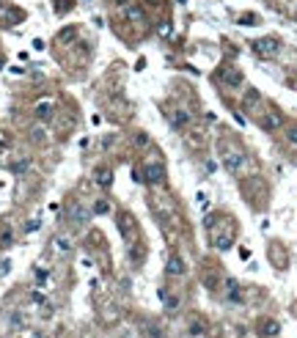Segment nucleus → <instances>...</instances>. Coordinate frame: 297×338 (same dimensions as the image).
I'll list each match as a JSON object with an SVG mask.
<instances>
[{
    "mask_svg": "<svg viewBox=\"0 0 297 338\" xmlns=\"http://www.w3.org/2000/svg\"><path fill=\"white\" fill-rule=\"evenodd\" d=\"M143 179L149 182V184H162V182H165V162L157 160V157H146Z\"/></svg>",
    "mask_w": 297,
    "mask_h": 338,
    "instance_id": "f257e3e1",
    "label": "nucleus"
},
{
    "mask_svg": "<svg viewBox=\"0 0 297 338\" xmlns=\"http://www.w3.org/2000/svg\"><path fill=\"white\" fill-rule=\"evenodd\" d=\"M253 50H256V55H262V58H275L281 52V42L272 39V36H264V39H256L253 42Z\"/></svg>",
    "mask_w": 297,
    "mask_h": 338,
    "instance_id": "f03ea898",
    "label": "nucleus"
},
{
    "mask_svg": "<svg viewBox=\"0 0 297 338\" xmlns=\"http://www.w3.org/2000/svg\"><path fill=\"white\" fill-rule=\"evenodd\" d=\"M223 165H226V170H229L231 176H237V173H242V168H245V154L237 152V149H231V152L223 154Z\"/></svg>",
    "mask_w": 297,
    "mask_h": 338,
    "instance_id": "7ed1b4c3",
    "label": "nucleus"
},
{
    "mask_svg": "<svg viewBox=\"0 0 297 338\" xmlns=\"http://www.w3.org/2000/svg\"><path fill=\"white\" fill-rule=\"evenodd\" d=\"M218 80H220L226 88H239L242 85V72L234 66H223L220 72H218Z\"/></svg>",
    "mask_w": 297,
    "mask_h": 338,
    "instance_id": "20e7f679",
    "label": "nucleus"
},
{
    "mask_svg": "<svg viewBox=\"0 0 297 338\" xmlns=\"http://www.w3.org/2000/svg\"><path fill=\"white\" fill-rule=\"evenodd\" d=\"M281 124H283V116H281L278 110H267L262 119H259V127L264 132H275V129H281Z\"/></svg>",
    "mask_w": 297,
    "mask_h": 338,
    "instance_id": "39448f33",
    "label": "nucleus"
},
{
    "mask_svg": "<svg viewBox=\"0 0 297 338\" xmlns=\"http://www.w3.org/2000/svg\"><path fill=\"white\" fill-rule=\"evenodd\" d=\"M94 217V212L91 209H85V206H80V203H75L72 206V223H75L77 229H83V226H88Z\"/></svg>",
    "mask_w": 297,
    "mask_h": 338,
    "instance_id": "423d86ee",
    "label": "nucleus"
},
{
    "mask_svg": "<svg viewBox=\"0 0 297 338\" xmlns=\"http://www.w3.org/2000/svg\"><path fill=\"white\" fill-rule=\"evenodd\" d=\"M52 113H55V102H52V99L36 102V108H33V116H36V119L47 121V119H52Z\"/></svg>",
    "mask_w": 297,
    "mask_h": 338,
    "instance_id": "0eeeda50",
    "label": "nucleus"
},
{
    "mask_svg": "<svg viewBox=\"0 0 297 338\" xmlns=\"http://www.w3.org/2000/svg\"><path fill=\"white\" fill-rule=\"evenodd\" d=\"M168 121H171V127L173 129H185L187 124H190V113H187V110H171L168 113Z\"/></svg>",
    "mask_w": 297,
    "mask_h": 338,
    "instance_id": "6e6552de",
    "label": "nucleus"
},
{
    "mask_svg": "<svg viewBox=\"0 0 297 338\" xmlns=\"http://www.w3.org/2000/svg\"><path fill=\"white\" fill-rule=\"evenodd\" d=\"M256 333H259L262 338H272V336H278V333H281V324H278L275 319H262V322H259V330H256Z\"/></svg>",
    "mask_w": 297,
    "mask_h": 338,
    "instance_id": "1a4fd4ad",
    "label": "nucleus"
},
{
    "mask_svg": "<svg viewBox=\"0 0 297 338\" xmlns=\"http://www.w3.org/2000/svg\"><path fill=\"white\" fill-rule=\"evenodd\" d=\"M165 272H168L171 278H182V275L187 272L185 261H182V256H171V259H168V267H165Z\"/></svg>",
    "mask_w": 297,
    "mask_h": 338,
    "instance_id": "9d476101",
    "label": "nucleus"
},
{
    "mask_svg": "<svg viewBox=\"0 0 297 338\" xmlns=\"http://www.w3.org/2000/svg\"><path fill=\"white\" fill-rule=\"evenodd\" d=\"M119 229H121L124 237H129V242H135V223H132V217H129L127 212L119 215Z\"/></svg>",
    "mask_w": 297,
    "mask_h": 338,
    "instance_id": "9b49d317",
    "label": "nucleus"
},
{
    "mask_svg": "<svg viewBox=\"0 0 297 338\" xmlns=\"http://www.w3.org/2000/svg\"><path fill=\"white\" fill-rule=\"evenodd\" d=\"M96 184L99 187H110L113 184V170L110 168H96Z\"/></svg>",
    "mask_w": 297,
    "mask_h": 338,
    "instance_id": "f8f14e48",
    "label": "nucleus"
},
{
    "mask_svg": "<svg viewBox=\"0 0 297 338\" xmlns=\"http://www.w3.org/2000/svg\"><path fill=\"white\" fill-rule=\"evenodd\" d=\"M231 242H234V231H226V234H218L215 237V247L218 250H229Z\"/></svg>",
    "mask_w": 297,
    "mask_h": 338,
    "instance_id": "ddd939ff",
    "label": "nucleus"
},
{
    "mask_svg": "<svg viewBox=\"0 0 297 338\" xmlns=\"http://www.w3.org/2000/svg\"><path fill=\"white\" fill-rule=\"evenodd\" d=\"M55 250H58L61 256H69L72 250H75V245H72V239L69 237H58L55 239Z\"/></svg>",
    "mask_w": 297,
    "mask_h": 338,
    "instance_id": "4468645a",
    "label": "nucleus"
},
{
    "mask_svg": "<svg viewBox=\"0 0 297 338\" xmlns=\"http://www.w3.org/2000/svg\"><path fill=\"white\" fill-rule=\"evenodd\" d=\"M226 294H229L231 303H239V283H237L234 278L226 280Z\"/></svg>",
    "mask_w": 297,
    "mask_h": 338,
    "instance_id": "2eb2a0df",
    "label": "nucleus"
},
{
    "mask_svg": "<svg viewBox=\"0 0 297 338\" xmlns=\"http://www.w3.org/2000/svg\"><path fill=\"white\" fill-rule=\"evenodd\" d=\"M77 39V28H63L58 33V44H69V42H75Z\"/></svg>",
    "mask_w": 297,
    "mask_h": 338,
    "instance_id": "dca6fc26",
    "label": "nucleus"
},
{
    "mask_svg": "<svg viewBox=\"0 0 297 338\" xmlns=\"http://www.w3.org/2000/svg\"><path fill=\"white\" fill-rule=\"evenodd\" d=\"M110 212V203L105 201V198H99V201L94 203V215H108Z\"/></svg>",
    "mask_w": 297,
    "mask_h": 338,
    "instance_id": "f3484780",
    "label": "nucleus"
},
{
    "mask_svg": "<svg viewBox=\"0 0 297 338\" xmlns=\"http://www.w3.org/2000/svg\"><path fill=\"white\" fill-rule=\"evenodd\" d=\"M28 168H31V160H19V162H14V173H17V176H22V173H25Z\"/></svg>",
    "mask_w": 297,
    "mask_h": 338,
    "instance_id": "a211bd4d",
    "label": "nucleus"
},
{
    "mask_svg": "<svg viewBox=\"0 0 297 338\" xmlns=\"http://www.w3.org/2000/svg\"><path fill=\"white\" fill-rule=\"evenodd\" d=\"M176 308H179V294L165 297V311H176Z\"/></svg>",
    "mask_w": 297,
    "mask_h": 338,
    "instance_id": "6ab92c4d",
    "label": "nucleus"
},
{
    "mask_svg": "<svg viewBox=\"0 0 297 338\" xmlns=\"http://www.w3.org/2000/svg\"><path fill=\"white\" fill-rule=\"evenodd\" d=\"M135 146H138V149H146V146H149V135H146V132H138V135H135Z\"/></svg>",
    "mask_w": 297,
    "mask_h": 338,
    "instance_id": "aec40b11",
    "label": "nucleus"
},
{
    "mask_svg": "<svg viewBox=\"0 0 297 338\" xmlns=\"http://www.w3.org/2000/svg\"><path fill=\"white\" fill-rule=\"evenodd\" d=\"M146 336H152V338H162V330L157 327V324H146Z\"/></svg>",
    "mask_w": 297,
    "mask_h": 338,
    "instance_id": "412c9836",
    "label": "nucleus"
},
{
    "mask_svg": "<svg viewBox=\"0 0 297 338\" xmlns=\"http://www.w3.org/2000/svg\"><path fill=\"white\" fill-rule=\"evenodd\" d=\"M127 17H129V19H135V22H141V19H143V14H141V9L129 6V9H127Z\"/></svg>",
    "mask_w": 297,
    "mask_h": 338,
    "instance_id": "4be33fe9",
    "label": "nucleus"
},
{
    "mask_svg": "<svg viewBox=\"0 0 297 338\" xmlns=\"http://www.w3.org/2000/svg\"><path fill=\"white\" fill-rule=\"evenodd\" d=\"M256 102H259V93H256L253 88H250V91L245 93V108H250V105H256Z\"/></svg>",
    "mask_w": 297,
    "mask_h": 338,
    "instance_id": "5701e85b",
    "label": "nucleus"
},
{
    "mask_svg": "<svg viewBox=\"0 0 297 338\" xmlns=\"http://www.w3.org/2000/svg\"><path fill=\"white\" fill-rule=\"evenodd\" d=\"M31 138H33L36 143H44V138H47V135H44V129H42V127H36V129H33V135H31Z\"/></svg>",
    "mask_w": 297,
    "mask_h": 338,
    "instance_id": "b1692460",
    "label": "nucleus"
},
{
    "mask_svg": "<svg viewBox=\"0 0 297 338\" xmlns=\"http://www.w3.org/2000/svg\"><path fill=\"white\" fill-rule=\"evenodd\" d=\"M286 140L297 146V127H289V129H286Z\"/></svg>",
    "mask_w": 297,
    "mask_h": 338,
    "instance_id": "393cba45",
    "label": "nucleus"
},
{
    "mask_svg": "<svg viewBox=\"0 0 297 338\" xmlns=\"http://www.w3.org/2000/svg\"><path fill=\"white\" fill-rule=\"evenodd\" d=\"M0 242H3V245H11V242H14V237H11V231H6V234L0 237Z\"/></svg>",
    "mask_w": 297,
    "mask_h": 338,
    "instance_id": "a878e982",
    "label": "nucleus"
},
{
    "mask_svg": "<svg viewBox=\"0 0 297 338\" xmlns=\"http://www.w3.org/2000/svg\"><path fill=\"white\" fill-rule=\"evenodd\" d=\"M33 303H39V305H42V303H44V294H39V292H33Z\"/></svg>",
    "mask_w": 297,
    "mask_h": 338,
    "instance_id": "bb28decb",
    "label": "nucleus"
},
{
    "mask_svg": "<svg viewBox=\"0 0 297 338\" xmlns=\"http://www.w3.org/2000/svg\"><path fill=\"white\" fill-rule=\"evenodd\" d=\"M119 338H135V336H132V333H124V336H119Z\"/></svg>",
    "mask_w": 297,
    "mask_h": 338,
    "instance_id": "cd10ccee",
    "label": "nucleus"
},
{
    "mask_svg": "<svg viewBox=\"0 0 297 338\" xmlns=\"http://www.w3.org/2000/svg\"><path fill=\"white\" fill-rule=\"evenodd\" d=\"M0 69H3V61H0Z\"/></svg>",
    "mask_w": 297,
    "mask_h": 338,
    "instance_id": "c85d7f7f",
    "label": "nucleus"
}]
</instances>
